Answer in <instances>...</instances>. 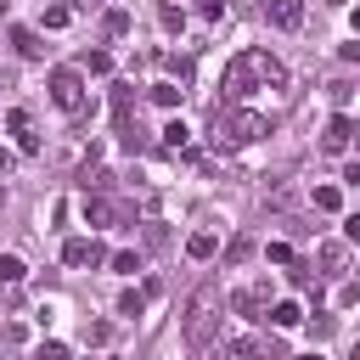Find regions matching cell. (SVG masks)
<instances>
[{
    "label": "cell",
    "instance_id": "cell-15",
    "mask_svg": "<svg viewBox=\"0 0 360 360\" xmlns=\"http://www.w3.org/2000/svg\"><path fill=\"white\" fill-rule=\"evenodd\" d=\"M186 253H191V259H214V253H219V236H214V231H191V236H186Z\"/></svg>",
    "mask_w": 360,
    "mask_h": 360
},
{
    "label": "cell",
    "instance_id": "cell-8",
    "mask_svg": "<svg viewBox=\"0 0 360 360\" xmlns=\"http://www.w3.org/2000/svg\"><path fill=\"white\" fill-rule=\"evenodd\" d=\"M264 22L281 28V34L304 28V0H264Z\"/></svg>",
    "mask_w": 360,
    "mask_h": 360
},
{
    "label": "cell",
    "instance_id": "cell-11",
    "mask_svg": "<svg viewBox=\"0 0 360 360\" xmlns=\"http://www.w3.org/2000/svg\"><path fill=\"white\" fill-rule=\"evenodd\" d=\"M321 276H349V242H321Z\"/></svg>",
    "mask_w": 360,
    "mask_h": 360
},
{
    "label": "cell",
    "instance_id": "cell-4",
    "mask_svg": "<svg viewBox=\"0 0 360 360\" xmlns=\"http://www.w3.org/2000/svg\"><path fill=\"white\" fill-rule=\"evenodd\" d=\"M45 90H51V107H56V112H68V118H84V107H90V90H84V73H79V68H51Z\"/></svg>",
    "mask_w": 360,
    "mask_h": 360
},
{
    "label": "cell",
    "instance_id": "cell-3",
    "mask_svg": "<svg viewBox=\"0 0 360 360\" xmlns=\"http://www.w3.org/2000/svg\"><path fill=\"white\" fill-rule=\"evenodd\" d=\"M214 332H219V292L214 287H197L191 304H186V343L191 349H208Z\"/></svg>",
    "mask_w": 360,
    "mask_h": 360
},
{
    "label": "cell",
    "instance_id": "cell-28",
    "mask_svg": "<svg viewBox=\"0 0 360 360\" xmlns=\"http://www.w3.org/2000/svg\"><path fill=\"white\" fill-rule=\"evenodd\" d=\"M6 169H11V152H6V146H0V174H6Z\"/></svg>",
    "mask_w": 360,
    "mask_h": 360
},
{
    "label": "cell",
    "instance_id": "cell-5",
    "mask_svg": "<svg viewBox=\"0 0 360 360\" xmlns=\"http://www.w3.org/2000/svg\"><path fill=\"white\" fill-rule=\"evenodd\" d=\"M62 264L68 270H96V264H107V248L96 236H68L62 242Z\"/></svg>",
    "mask_w": 360,
    "mask_h": 360
},
{
    "label": "cell",
    "instance_id": "cell-23",
    "mask_svg": "<svg viewBox=\"0 0 360 360\" xmlns=\"http://www.w3.org/2000/svg\"><path fill=\"white\" fill-rule=\"evenodd\" d=\"M79 73H112V56H107V51H90V56H84V68H79Z\"/></svg>",
    "mask_w": 360,
    "mask_h": 360
},
{
    "label": "cell",
    "instance_id": "cell-13",
    "mask_svg": "<svg viewBox=\"0 0 360 360\" xmlns=\"http://www.w3.org/2000/svg\"><path fill=\"white\" fill-rule=\"evenodd\" d=\"M11 45H17V56H28V62H39V56H45L39 28H17V34H11Z\"/></svg>",
    "mask_w": 360,
    "mask_h": 360
},
{
    "label": "cell",
    "instance_id": "cell-14",
    "mask_svg": "<svg viewBox=\"0 0 360 360\" xmlns=\"http://www.w3.org/2000/svg\"><path fill=\"white\" fill-rule=\"evenodd\" d=\"M84 219H90L96 231H107V225H112V197H84Z\"/></svg>",
    "mask_w": 360,
    "mask_h": 360
},
{
    "label": "cell",
    "instance_id": "cell-19",
    "mask_svg": "<svg viewBox=\"0 0 360 360\" xmlns=\"http://www.w3.org/2000/svg\"><path fill=\"white\" fill-rule=\"evenodd\" d=\"M158 22H163V28H169V34H174V28H186V11H180V6H169V0H163V6H158Z\"/></svg>",
    "mask_w": 360,
    "mask_h": 360
},
{
    "label": "cell",
    "instance_id": "cell-17",
    "mask_svg": "<svg viewBox=\"0 0 360 360\" xmlns=\"http://www.w3.org/2000/svg\"><path fill=\"white\" fill-rule=\"evenodd\" d=\"M22 276H28V264H22L17 253H0V287H17Z\"/></svg>",
    "mask_w": 360,
    "mask_h": 360
},
{
    "label": "cell",
    "instance_id": "cell-6",
    "mask_svg": "<svg viewBox=\"0 0 360 360\" xmlns=\"http://www.w3.org/2000/svg\"><path fill=\"white\" fill-rule=\"evenodd\" d=\"M270 298H276V287H270V281H248V287H242V292L231 298V309H236L242 321H264Z\"/></svg>",
    "mask_w": 360,
    "mask_h": 360
},
{
    "label": "cell",
    "instance_id": "cell-21",
    "mask_svg": "<svg viewBox=\"0 0 360 360\" xmlns=\"http://www.w3.org/2000/svg\"><path fill=\"white\" fill-rule=\"evenodd\" d=\"M107 264H112L118 276H135V270H141V253H107Z\"/></svg>",
    "mask_w": 360,
    "mask_h": 360
},
{
    "label": "cell",
    "instance_id": "cell-7",
    "mask_svg": "<svg viewBox=\"0 0 360 360\" xmlns=\"http://www.w3.org/2000/svg\"><path fill=\"white\" fill-rule=\"evenodd\" d=\"M349 141H354V118H349V112H332V124H326V135H321V152H326V158H343Z\"/></svg>",
    "mask_w": 360,
    "mask_h": 360
},
{
    "label": "cell",
    "instance_id": "cell-25",
    "mask_svg": "<svg viewBox=\"0 0 360 360\" xmlns=\"http://www.w3.org/2000/svg\"><path fill=\"white\" fill-rule=\"evenodd\" d=\"M107 34L124 39V34H129V11H107Z\"/></svg>",
    "mask_w": 360,
    "mask_h": 360
},
{
    "label": "cell",
    "instance_id": "cell-20",
    "mask_svg": "<svg viewBox=\"0 0 360 360\" xmlns=\"http://www.w3.org/2000/svg\"><path fill=\"white\" fill-rule=\"evenodd\" d=\"M163 68L174 73V84H191V56H163Z\"/></svg>",
    "mask_w": 360,
    "mask_h": 360
},
{
    "label": "cell",
    "instance_id": "cell-18",
    "mask_svg": "<svg viewBox=\"0 0 360 360\" xmlns=\"http://www.w3.org/2000/svg\"><path fill=\"white\" fill-rule=\"evenodd\" d=\"M315 208H321V214H338V208H343V191H338V186H315Z\"/></svg>",
    "mask_w": 360,
    "mask_h": 360
},
{
    "label": "cell",
    "instance_id": "cell-1",
    "mask_svg": "<svg viewBox=\"0 0 360 360\" xmlns=\"http://www.w3.org/2000/svg\"><path fill=\"white\" fill-rule=\"evenodd\" d=\"M281 84H287V68H281V56H270V51H259V45L236 51V56L225 62V73H219V90H225V101H248L253 90H281Z\"/></svg>",
    "mask_w": 360,
    "mask_h": 360
},
{
    "label": "cell",
    "instance_id": "cell-27",
    "mask_svg": "<svg viewBox=\"0 0 360 360\" xmlns=\"http://www.w3.org/2000/svg\"><path fill=\"white\" fill-rule=\"evenodd\" d=\"M141 304H146L141 292H124V298H118V315H141Z\"/></svg>",
    "mask_w": 360,
    "mask_h": 360
},
{
    "label": "cell",
    "instance_id": "cell-12",
    "mask_svg": "<svg viewBox=\"0 0 360 360\" xmlns=\"http://www.w3.org/2000/svg\"><path fill=\"white\" fill-rule=\"evenodd\" d=\"M163 152H169V158H186V152H191V129H186L180 118L163 124Z\"/></svg>",
    "mask_w": 360,
    "mask_h": 360
},
{
    "label": "cell",
    "instance_id": "cell-2",
    "mask_svg": "<svg viewBox=\"0 0 360 360\" xmlns=\"http://www.w3.org/2000/svg\"><path fill=\"white\" fill-rule=\"evenodd\" d=\"M264 135H270V118H264L259 107H242V101L219 107V112H214V124H208V141H214L219 152L253 146V141H264Z\"/></svg>",
    "mask_w": 360,
    "mask_h": 360
},
{
    "label": "cell",
    "instance_id": "cell-22",
    "mask_svg": "<svg viewBox=\"0 0 360 360\" xmlns=\"http://www.w3.org/2000/svg\"><path fill=\"white\" fill-rule=\"evenodd\" d=\"M39 22H45V28H68V22H73V11H68V6H45V17H39Z\"/></svg>",
    "mask_w": 360,
    "mask_h": 360
},
{
    "label": "cell",
    "instance_id": "cell-24",
    "mask_svg": "<svg viewBox=\"0 0 360 360\" xmlns=\"http://www.w3.org/2000/svg\"><path fill=\"white\" fill-rule=\"evenodd\" d=\"M264 259H270V264H287V270H292V264H298V259H292V248H287V242H270V248H264Z\"/></svg>",
    "mask_w": 360,
    "mask_h": 360
},
{
    "label": "cell",
    "instance_id": "cell-26",
    "mask_svg": "<svg viewBox=\"0 0 360 360\" xmlns=\"http://www.w3.org/2000/svg\"><path fill=\"white\" fill-rule=\"evenodd\" d=\"M34 360H68V343H56V338H51V343H39V349H34Z\"/></svg>",
    "mask_w": 360,
    "mask_h": 360
},
{
    "label": "cell",
    "instance_id": "cell-9",
    "mask_svg": "<svg viewBox=\"0 0 360 360\" xmlns=\"http://www.w3.org/2000/svg\"><path fill=\"white\" fill-rule=\"evenodd\" d=\"M6 124H11V135H17V152H22V158H34V152H39V135H34L28 112H22V107H11V112H6Z\"/></svg>",
    "mask_w": 360,
    "mask_h": 360
},
{
    "label": "cell",
    "instance_id": "cell-10",
    "mask_svg": "<svg viewBox=\"0 0 360 360\" xmlns=\"http://www.w3.org/2000/svg\"><path fill=\"white\" fill-rule=\"evenodd\" d=\"M270 326L276 332H292V326H304V304H292V298H270Z\"/></svg>",
    "mask_w": 360,
    "mask_h": 360
},
{
    "label": "cell",
    "instance_id": "cell-16",
    "mask_svg": "<svg viewBox=\"0 0 360 360\" xmlns=\"http://www.w3.org/2000/svg\"><path fill=\"white\" fill-rule=\"evenodd\" d=\"M180 96H186V84H174V79H158L152 84V101L158 107H180Z\"/></svg>",
    "mask_w": 360,
    "mask_h": 360
}]
</instances>
